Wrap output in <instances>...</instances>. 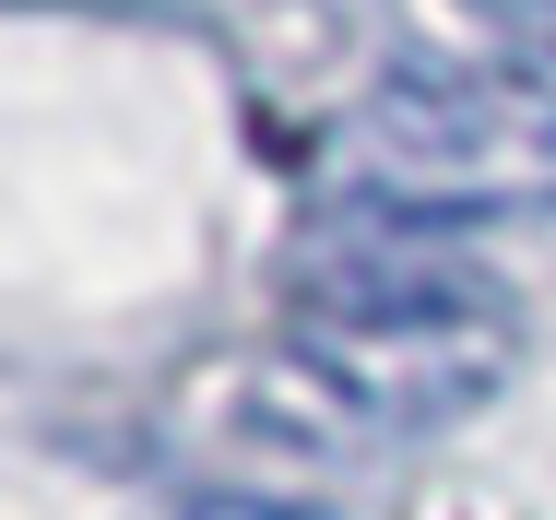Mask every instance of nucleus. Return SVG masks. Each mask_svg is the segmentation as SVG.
<instances>
[{
  "label": "nucleus",
  "mask_w": 556,
  "mask_h": 520,
  "mask_svg": "<svg viewBox=\"0 0 556 520\" xmlns=\"http://www.w3.org/2000/svg\"><path fill=\"white\" fill-rule=\"evenodd\" d=\"M521 355V319L485 261H462L415 225L343 213V237L308 249L296 331L273 355V391L296 437H415L473 415Z\"/></svg>",
  "instance_id": "f257e3e1"
},
{
  "label": "nucleus",
  "mask_w": 556,
  "mask_h": 520,
  "mask_svg": "<svg viewBox=\"0 0 556 520\" xmlns=\"http://www.w3.org/2000/svg\"><path fill=\"white\" fill-rule=\"evenodd\" d=\"M320 178L379 225H473L556 202V84L521 60H391L332 130Z\"/></svg>",
  "instance_id": "f03ea898"
},
{
  "label": "nucleus",
  "mask_w": 556,
  "mask_h": 520,
  "mask_svg": "<svg viewBox=\"0 0 556 520\" xmlns=\"http://www.w3.org/2000/svg\"><path fill=\"white\" fill-rule=\"evenodd\" d=\"M462 12H473L521 72H545V60H556V0H462Z\"/></svg>",
  "instance_id": "7ed1b4c3"
}]
</instances>
